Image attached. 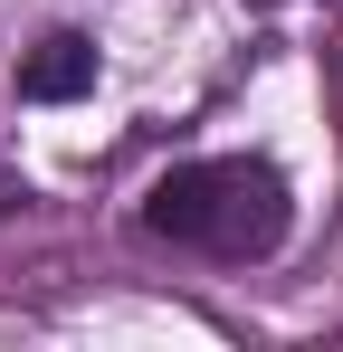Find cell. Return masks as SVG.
Segmentation results:
<instances>
[{"label": "cell", "mask_w": 343, "mask_h": 352, "mask_svg": "<svg viewBox=\"0 0 343 352\" xmlns=\"http://www.w3.org/2000/svg\"><path fill=\"white\" fill-rule=\"evenodd\" d=\"M96 86V38H76V29H48L29 58H19V96L29 105H67V96H86Z\"/></svg>", "instance_id": "2"}, {"label": "cell", "mask_w": 343, "mask_h": 352, "mask_svg": "<svg viewBox=\"0 0 343 352\" xmlns=\"http://www.w3.org/2000/svg\"><path fill=\"white\" fill-rule=\"evenodd\" d=\"M143 229L191 248V257H267L286 238V181L277 162H248V153H210V162H181L153 181L143 200Z\"/></svg>", "instance_id": "1"}, {"label": "cell", "mask_w": 343, "mask_h": 352, "mask_svg": "<svg viewBox=\"0 0 343 352\" xmlns=\"http://www.w3.org/2000/svg\"><path fill=\"white\" fill-rule=\"evenodd\" d=\"M10 210H29V181L19 172H0V219H10Z\"/></svg>", "instance_id": "3"}]
</instances>
